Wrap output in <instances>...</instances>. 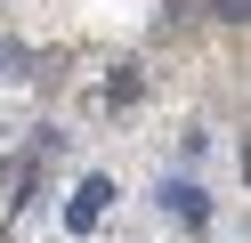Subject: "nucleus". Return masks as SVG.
Segmentation results:
<instances>
[{"mask_svg":"<svg viewBox=\"0 0 251 243\" xmlns=\"http://www.w3.org/2000/svg\"><path fill=\"white\" fill-rule=\"evenodd\" d=\"M105 203H114V178H81V187H73V203H65V227H73V235H89Z\"/></svg>","mask_w":251,"mask_h":243,"instance_id":"obj_1","label":"nucleus"},{"mask_svg":"<svg viewBox=\"0 0 251 243\" xmlns=\"http://www.w3.org/2000/svg\"><path fill=\"white\" fill-rule=\"evenodd\" d=\"M162 211H178L186 227H202V219H211V194H202L195 178H162Z\"/></svg>","mask_w":251,"mask_h":243,"instance_id":"obj_2","label":"nucleus"}]
</instances>
